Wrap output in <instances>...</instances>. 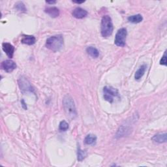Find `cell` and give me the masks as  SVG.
Here are the masks:
<instances>
[{
  "instance_id": "cell-15",
  "label": "cell",
  "mask_w": 167,
  "mask_h": 167,
  "mask_svg": "<svg viewBox=\"0 0 167 167\" xmlns=\"http://www.w3.org/2000/svg\"><path fill=\"white\" fill-rule=\"evenodd\" d=\"M97 141V136L94 135H88L84 139V143L87 145H94Z\"/></svg>"
},
{
  "instance_id": "cell-11",
  "label": "cell",
  "mask_w": 167,
  "mask_h": 167,
  "mask_svg": "<svg viewBox=\"0 0 167 167\" xmlns=\"http://www.w3.org/2000/svg\"><path fill=\"white\" fill-rule=\"evenodd\" d=\"M152 140L155 142L162 144L166 142L167 140V135L166 133H159L154 135L152 137Z\"/></svg>"
},
{
  "instance_id": "cell-20",
  "label": "cell",
  "mask_w": 167,
  "mask_h": 167,
  "mask_svg": "<svg viewBox=\"0 0 167 167\" xmlns=\"http://www.w3.org/2000/svg\"><path fill=\"white\" fill-rule=\"evenodd\" d=\"M160 64L162 65H166V52H165L163 56L162 57L161 60H160Z\"/></svg>"
},
{
  "instance_id": "cell-14",
  "label": "cell",
  "mask_w": 167,
  "mask_h": 167,
  "mask_svg": "<svg viewBox=\"0 0 167 167\" xmlns=\"http://www.w3.org/2000/svg\"><path fill=\"white\" fill-rule=\"evenodd\" d=\"M127 20L129 22L133 24H138L140 23L143 20V17L140 14H135V15H132L130 16L127 18Z\"/></svg>"
},
{
  "instance_id": "cell-5",
  "label": "cell",
  "mask_w": 167,
  "mask_h": 167,
  "mask_svg": "<svg viewBox=\"0 0 167 167\" xmlns=\"http://www.w3.org/2000/svg\"><path fill=\"white\" fill-rule=\"evenodd\" d=\"M117 96H118V91L117 90L112 88V87H104L103 97L108 102L112 103L114 101V98Z\"/></svg>"
},
{
  "instance_id": "cell-10",
  "label": "cell",
  "mask_w": 167,
  "mask_h": 167,
  "mask_svg": "<svg viewBox=\"0 0 167 167\" xmlns=\"http://www.w3.org/2000/svg\"><path fill=\"white\" fill-rule=\"evenodd\" d=\"M45 12L52 18H57L60 15V10L56 7H49L45 9Z\"/></svg>"
},
{
  "instance_id": "cell-9",
  "label": "cell",
  "mask_w": 167,
  "mask_h": 167,
  "mask_svg": "<svg viewBox=\"0 0 167 167\" xmlns=\"http://www.w3.org/2000/svg\"><path fill=\"white\" fill-rule=\"evenodd\" d=\"M72 16L77 19H82L88 15V12L81 7H76L72 11Z\"/></svg>"
},
{
  "instance_id": "cell-19",
  "label": "cell",
  "mask_w": 167,
  "mask_h": 167,
  "mask_svg": "<svg viewBox=\"0 0 167 167\" xmlns=\"http://www.w3.org/2000/svg\"><path fill=\"white\" fill-rule=\"evenodd\" d=\"M69 129V124L66 121H61L59 125V129L61 131H66Z\"/></svg>"
},
{
  "instance_id": "cell-23",
  "label": "cell",
  "mask_w": 167,
  "mask_h": 167,
  "mask_svg": "<svg viewBox=\"0 0 167 167\" xmlns=\"http://www.w3.org/2000/svg\"><path fill=\"white\" fill-rule=\"evenodd\" d=\"M73 2V3H77V4H81V3H84L85 2V1H82V2H76V1H73V2Z\"/></svg>"
},
{
  "instance_id": "cell-2",
  "label": "cell",
  "mask_w": 167,
  "mask_h": 167,
  "mask_svg": "<svg viewBox=\"0 0 167 167\" xmlns=\"http://www.w3.org/2000/svg\"><path fill=\"white\" fill-rule=\"evenodd\" d=\"M46 47L54 52L61 50L63 47V37L61 35H56L47 39L45 44Z\"/></svg>"
},
{
  "instance_id": "cell-21",
  "label": "cell",
  "mask_w": 167,
  "mask_h": 167,
  "mask_svg": "<svg viewBox=\"0 0 167 167\" xmlns=\"http://www.w3.org/2000/svg\"><path fill=\"white\" fill-rule=\"evenodd\" d=\"M21 103H22V107H23L24 109L27 110V106H26V103L24 102V100H22Z\"/></svg>"
},
{
  "instance_id": "cell-16",
  "label": "cell",
  "mask_w": 167,
  "mask_h": 167,
  "mask_svg": "<svg viewBox=\"0 0 167 167\" xmlns=\"http://www.w3.org/2000/svg\"><path fill=\"white\" fill-rule=\"evenodd\" d=\"M86 52L93 58H97L99 56V50L93 47H88L86 48Z\"/></svg>"
},
{
  "instance_id": "cell-6",
  "label": "cell",
  "mask_w": 167,
  "mask_h": 167,
  "mask_svg": "<svg viewBox=\"0 0 167 167\" xmlns=\"http://www.w3.org/2000/svg\"><path fill=\"white\" fill-rule=\"evenodd\" d=\"M18 86L21 91L22 93L34 92V89L30 82L24 76H22L18 79Z\"/></svg>"
},
{
  "instance_id": "cell-13",
  "label": "cell",
  "mask_w": 167,
  "mask_h": 167,
  "mask_svg": "<svg viewBox=\"0 0 167 167\" xmlns=\"http://www.w3.org/2000/svg\"><path fill=\"white\" fill-rule=\"evenodd\" d=\"M147 69V65L146 64H143L136 71V72H135V78L137 81H139V80L141 79V78L144 76L145 72H146Z\"/></svg>"
},
{
  "instance_id": "cell-3",
  "label": "cell",
  "mask_w": 167,
  "mask_h": 167,
  "mask_svg": "<svg viewBox=\"0 0 167 167\" xmlns=\"http://www.w3.org/2000/svg\"><path fill=\"white\" fill-rule=\"evenodd\" d=\"M114 27L110 16L105 15L102 18L101 24V32L103 37H108L112 34Z\"/></svg>"
},
{
  "instance_id": "cell-17",
  "label": "cell",
  "mask_w": 167,
  "mask_h": 167,
  "mask_svg": "<svg viewBox=\"0 0 167 167\" xmlns=\"http://www.w3.org/2000/svg\"><path fill=\"white\" fill-rule=\"evenodd\" d=\"M15 8L20 12H26L27 9L26 8L25 5L21 2H18L15 4Z\"/></svg>"
},
{
  "instance_id": "cell-18",
  "label": "cell",
  "mask_w": 167,
  "mask_h": 167,
  "mask_svg": "<svg viewBox=\"0 0 167 167\" xmlns=\"http://www.w3.org/2000/svg\"><path fill=\"white\" fill-rule=\"evenodd\" d=\"M86 151L82 150L81 148H78V151H77V157H78V160L79 161H82L83 159L86 157Z\"/></svg>"
},
{
  "instance_id": "cell-4",
  "label": "cell",
  "mask_w": 167,
  "mask_h": 167,
  "mask_svg": "<svg viewBox=\"0 0 167 167\" xmlns=\"http://www.w3.org/2000/svg\"><path fill=\"white\" fill-rule=\"evenodd\" d=\"M127 35V32L125 28L123 27L120 29L115 35L114 40L115 45L120 47H125Z\"/></svg>"
},
{
  "instance_id": "cell-8",
  "label": "cell",
  "mask_w": 167,
  "mask_h": 167,
  "mask_svg": "<svg viewBox=\"0 0 167 167\" xmlns=\"http://www.w3.org/2000/svg\"><path fill=\"white\" fill-rule=\"evenodd\" d=\"M2 48L7 56L11 59L14 52V47L9 42H3L2 44Z\"/></svg>"
},
{
  "instance_id": "cell-7",
  "label": "cell",
  "mask_w": 167,
  "mask_h": 167,
  "mask_svg": "<svg viewBox=\"0 0 167 167\" xmlns=\"http://www.w3.org/2000/svg\"><path fill=\"white\" fill-rule=\"evenodd\" d=\"M1 67L2 69H3L7 72H11L14 69H17V64L16 63L13 61L11 60H7L5 61H3Z\"/></svg>"
},
{
  "instance_id": "cell-1",
  "label": "cell",
  "mask_w": 167,
  "mask_h": 167,
  "mask_svg": "<svg viewBox=\"0 0 167 167\" xmlns=\"http://www.w3.org/2000/svg\"><path fill=\"white\" fill-rule=\"evenodd\" d=\"M63 106L65 114L70 120H74L77 116L75 102L69 95L65 96L63 99Z\"/></svg>"
},
{
  "instance_id": "cell-22",
  "label": "cell",
  "mask_w": 167,
  "mask_h": 167,
  "mask_svg": "<svg viewBox=\"0 0 167 167\" xmlns=\"http://www.w3.org/2000/svg\"><path fill=\"white\" fill-rule=\"evenodd\" d=\"M47 3H48V4H55L56 3V1H50V2H48V1H47L46 2Z\"/></svg>"
},
{
  "instance_id": "cell-12",
  "label": "cell",
  "mask_w": 167,
  "mask_h": 167,
  "mask_svg": "<svg viewBox=\"0 0 167 167\" xmlns=\"http://www.w3.org/2000/svg\"><path fill=\"white\" fill-rule=\"evenodd\" d=\"M36 42V38L33 35H23L21 42L27 45H33Z\"/></svg>"
}]
</instances>
